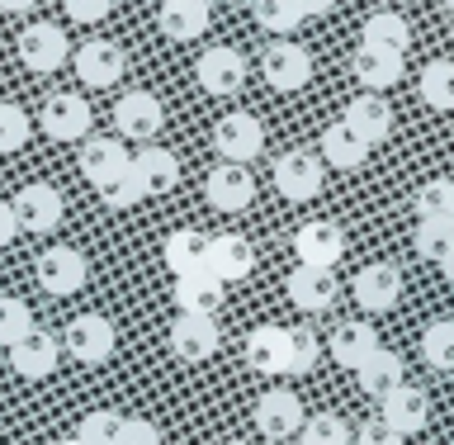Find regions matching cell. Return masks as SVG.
Segmentation results:
<instances>
[{
	"instance_id": "b9f144b4",
	"label": "cell",
	"mask_w": 454,
	"mask_h": 445,
	"mask_svg": "<svg viewBox=\"0 0 454 445\" xmlns=\"http://www.w3.org/2000/svg\"><path fill=\"white\" fill-rule=\"evenodd\" d=\"M28 133H34V123H28V114L20 105H10V99H0V152H20Z\"/></svg>"
},
{
	"instance_id": "4dcf8cb0",
	"label": "cell",
	"mask_w": 454,
	"mask_h": 445,
	"mask_svg": "<svg viewBox=\"0 0 454 445\" xmlns=\"http://www.w3.org/2000/svg\"><path fill=\"white\" fill-rule=\"evenodd\" d=\"M133 171H137V180L147 185V195H166L170 185L180 180V162H176V152H166V147H137Z\"/></svg>"
},
{
	"instance_id": "4316f807",
	"label": "cell",
	"mask_w": 454,
	"mask_h": 445,
	"mask_svg": "<svg viewBox=\"0 0 454 445\" xmlns=\"http://www.w3.org/2000/svg\"><path fill=\"white\" fill-rule=\"evenodd\" d=\"M161 261L170 266V275H199V270H208V237L194 233V227H180V233L166 237L161 247Z\"/></svg>"
},
{
	"instance_id": "7402d4cb",
	"label": "cell",
	"mask_w": 454,
	"mask_h": 445,
	"mask_svg": "<svg viewBox=\"0 0 454 445\" xmlns=\"http://www.w3.org/2000/svg\"><path fill=\"white\" fill-rule=\"evenodd\" d=\"M255 270V247L241 233H218L208 237V275H218L223 284H237Z\"/></svg>"
},
{
	"instance_id": "f1b7e54d",
	"label": "cell",
	"mask_w": 454,
	"mask_h": 445,
	"mask_svg": "<svg viewBox=\"0 0 454 445\" xmlns=\"http://www.w3.org/2000/svg\"><path fill=\"white\" fill-rule=\"evenodd\" d=\"M156 24H161V34L170 43H190L199 34H208V5H194V0H161Z\"/></svg>"
},
{
	"instance_id": "816d5d0a",
	"label": "cell",
	"mask_w": 454,
	"mask_h": 445,
	"mask_svg": "<svg viewBox=\"0 0 454 445\" xmlns=\"http://www.w3.org/2000/svg\"><path fill=\"white\" fill-rule=\"evenodd\" d=\"M57 445H81V441H76V436H67V441H57Z\"/></svg>"
},
{
	"instance_id": "bcb514c9",
	"label": "cell",
	"mask_w": 454,
	"mask_h": 445,
	"mask_svg": "<svg viewBox=\"0 0 454 445\" xmlns=\"http://www.w3.org/2000/svg\"><path fill=\"white\" fill-rule=\"evenodd\" d=\"M403 441H407V436H397L383 417H374V422H364L360 432H355V441H350V445H403Z\"/></svg>"
},
{
	"instance_id": "9f6ffc18",
	"label": "cell",
	"mask_w": 454,
	"mask_h": 445,
	"mask_svg": "<svg viewBox=\"0 0 454 445\" xmlns=\"http://www.w3.org/2000/svg\"><path fill=\"white\" fill-rule=\"evenodd\" d=\"M393 5H411V0H393Z\"/></svg>"
},
{
	"instance_id": "30bf717a",
	"label": "cell",
	"mask_w": 454,
	"mask_h": 445,
	"mask_svg": "<svg viewBox=\"0 0 454 445\" xmlns=\"http://www.w3.org/2000/svg\"><path fill=\"white\" fill-rule=\"evenodd\" d=\"M161 123H166V109L152 91H128V95H119V105H114V128H119V138H128V142H152L161 133Z\"/></svg>"
},
{
	"instance_id": "681fc988",
	"label": "cell",
	"mask_w": 454,
	"mask_h": 445,
	"mask_svg": "<svg viewBox=\"0 0 454 445\" xmlns=\"http://www.w3.org/2000/svg\"><path fill=\"white\" fill-rule=\"evenodd\" d=\"M34 5H38V0H0V10H5V14H28Z\"/></svg>"
},
{
	"instance_id": "44dd1931",
	"label": "cell",
	"mask_w": 454,
	"mask_h": 445,
	"mask_svg": "<svg viewBox=\"0 0 454 445\" xmlns=\"http://www.w3.org/2000/svg\"><path fill=\"white\" fill-rule=\"evenodd\" d=\"M350 71H355V81L364 85V91H388V85L403 81V52H393V48H374V43H360L350 57Z\"/></svg>"
},
{
	"instance_id": "2e32d148",
	"label": "cell",
	"mask_w": 454,
	"mask_h": 445,
	"mask_svg": "<svg viewBox=\"0 0 454 445\" xmlns=\"http://www.w3.org/2000/svg\"><path fill=\"white\" fill-rule=\"evenodd\" d=\"M284 294H289V304L298 313H326L336 304L340 284L326 266H294L289 270V284H284Z\"/></svg>"
},
{
	"instance_id": "cb8c5ba5",
	"label": "cell",
	"mask_w": 454,
	"mask_h": 445,
	"mask_svg": "<svg viewBox=\"0 0 454 445\" xmlns=\"http://www.w3.org/2000/svg\"><path fill=\"white\" fill-rule=\"evenodd\" d=\"M340 119H346V123L355 128V133H360V138L369 142V147H379V142L393 133V105H388L383 95H374V91L360 95V99H350Z\"/></svg>"
},
{
	"instance_id": "8992f818",
	"label": "cell",
	"mask_w": 454,
	"mask_h": 445,
	"mask_svg": "<svg viewBox=\"0 0 454 445\" xmlns=\"http://www.w3.org/2000/svg\"><path fill=\"white\" fill-rule=\"evenodd\" d=\"M213 152H218L223 162H237V166L255 162V156L265 152L261 119H255V114H227V119H218V128H213Z\"/></svg>"
},
{
	"instance_id": "9c48e42d",
	"label": "cell",
	"mask_w": 454,
	"mask_h": 445,
	"mask_svg": "<svg viewBox=\"0 0 454 445\" xmlns=\"http://www.w3.org/2000/svg\"><path fill=\"white\" fill-rule=\"evenodd\" d=\"M204 199L218 213H241V209L255 204V176L237 162H218L204 176Z\"/></svg>"
},
{
	"instance_id": "603a6c76",
	"label": "cell",
	"mask_w": 454,
	"mask_h": 445,
	"mask_svg": "<svg viewBox=\"0 0 454 445\" xmlns=\"http://www.w3.org/2000/svg\"><path fill=\"white\" fill-rule=\"evenodd\" d=\"M247 365L255 375H289V327H255L247 337Z\"/></svg>"
},
{
	"instance_id": "ffe728a7",
	"label": "cell",
	"mask_w": 454,
	"mask_h": 445,
	"mask_svg": "<svg viewBox=\"0 0 454 445\" xmlns=\"http://www.w3.org/2000/svg\"><path fill=\"white\" fill-rule=\"evenodd\" d=\"M294 256H298V266H326L332 270L340 256H346V233H340L336 223H326V219L303 223L294 233Z\"/></svg>"
},
{
	"instance_id": "ba28073f",
	"label": "cell",
	"mask_w": 454,
	"mask_h": 445,
	"mask_svg": "<svg viewBox=\"0 0 454 445\" xmlns=\"http://www.w3.org/2000/svg\"><path fill=\"white\" fill-rule=\"evenodd\" d=\"M261 71H265V85H275V91H303L312 81V52L298 48L294 38H275L261 57Z\"/></svg>"
},
{
	"instance_id": "11a10c76",
	"label": "cell",
	"mask_w": 454,
	"mask_h": 445,
	"mask_svg": "<svg viewBox=\"0 0 454 445\" xmlns=\"http://www.w3.org/2000/svg\"><path fill=\"white\" fill-rule=\"evenodd\" d=\"M445 10H450V14H454V0H445Z\"/></svg>"
},
{
	"instance_id": "ac0fdd59",
	"label": "cell",
	"mask_w": 454,
	"mask_h": 445,
	"mask_svg": "<svg viewBox=\"0 0 454 445\" xmlns=\"http://www.w3.org/2000/svg\"><path fill=\"white\" fill-rule=\"evenodd\" d=\"M350 294H355V304H360L364 313H388L397 298H403V270H397L393 261L364 266L360 275H355Z\"/></svg>"
},
{
	"instance_id": "ab89813d",
	"label": "cell",
	"mask_w": 454,
	"mask_h": 445,
	"mask_svg": "<svg viewBox=\"0 0 454 445\" xmlns=\"http://www.w3.org/2000/svg\"><path fill=\"white\" fill-rule=\"evenodd\" d=\"M350 426L336 412H317V417L303 422V445H350Z\"/></svg>"
},
{
	"instance_id": "c3c4849f",
	"label": "cell",
	"mask_w": 454,
	"mask_h": 445,
	"mask_svg": "<svg viewBox=\"0 0 454 445\" xmlns=\"http://www.w3.org/2000/svg\"><path fill=\"white\" fill-rule=\"evenodd\" d=\"M298 5H303L308 20H317V14H332L336 10V0H298Z\"/></svg>"
},
{
	"instance_id": "e0dca14e",
	"label": "cell",
	"mask_w": 454,
	"mask_h": 445,
	"mask_svg": "<svg viewBox=\"0 0 454 445\" xmlns=\"http://www.w3.org/2000/svg\"><path fill=\"white\" fill-rule=\"evenodd\" d=\"M379 417L393 426L397 436H417L426 422H431V398H426L417 384H397V389H388L379 398Z\"/></svg>"
},
{
	"instance_id": "d4e9b609",
	"label": "cell",
	"mask_w": 454,
	"mask_h": 445,
	"mask_svg": "<svg viewBox=\"0 0 454 445\" xmlns=\"http://www.w3.org/2000/svg\"><path fill=\"white\" fill-rule=\"evenodd\" d=\"M326 351L340 370H360L369 355L379 351V332L369 322H340L332 337H326Z\"/></svg>"
},
{
	"instance_id": "db71d44e",
	"label": "cell",
	"mask_w": 454,
	"mask_h": 445,
	"mask_svg": "<svg viewBox=\"0 0 454 445\" xmlns=\"http://www.w3.org/2000/svg\"><path fill=\"white\" fill-rule=\"evenodd\" d=\"M194 5H208V10H213V0H194Z\"/></svg>"
},
{
	"instance_id": "f546056e",
	"label": "cell",
	"mask_w": 454,
	"mask_h": 445,
	"mask_svg": "<svg viewBox=\"0 0 454 445\" xmlns=\"http://www.w3.org/2000/svg\"><path fill=\"white\" fill-rule=\"evenodd\" d=\"M403 375H407V365H403V355L397 351H388V346H379L369 361L355 370V384H360L364 393H374V398H383L388 389H397L403 384Z\"/></svg>"
},
{
	"instance_id": "484cf974",
	"label": "cell",
	"mask_w": 454,
	"mask_h": 445,
	"mask_svg": "<svg viewBox=\"0 0 454 445\" xmlns=\"http://www.w3.org/2000/svg\"><path fill=\"white\" fill-rule=\"evenodd\" d=\"M317 147H322V162H326V166H336V171H360V166L369 162V152H374V147H369V142L355 133L346 119L326 128Z\"/></svg>"
},
{
	"instance_id": "8d00e7d4",
	"label": "cell",
	"mask_w": 454,
	"mask_h": 445,
	"mask_svg": "<svg viewBox=\"0 0 454 445\" xmlns=\"http://www.w3.org/2000/svg\"><path fill=\"white\" fill-rule=\"evenodd\" d=\"M34 332V313H28L24 298L14 294H0V346H14L20 337Z\"/></svg>"
},
{
	"instance_id": "9a60e30c",
	"label": "cell",
	"mask_w": 454,
	"mask_h": 445,
	"mask_svg": "<svg viewBox=\"0 0 454 445\" xmlns=\"http://www.w3.org/2000/svg\"><path fill=\"white\" fill-rule=\"evenodd\" d=\"M255 432L265 441H289L294 432H303V403L294 389H265L255 403Z\"/></svg>"
},
{
	"instance_id": "8fae6325",
	"label": "cell",
	"mask_w": 454,
	"mask_h": 445,
	"mask_svg": "<svg viewBox=\"0 0 454 445\" xmlns=\"http://www.w3.org/2000/svg\"><path fill=\"white\" fill-rule=\"evenodd\" d=\"M14 48H20V62L28 67V71H57L71 57V43H67V34L57 24H48V20H38V24H24L20 28V43H14Z\"/></svg>"
},
{
	"instance_id": "f5cc1de1",
	"label": "cell",
	"mask_w": 454,
	"mask_h": 445,
	"mask_svg": "<svg viewBox=\"0 0 454 445\" xmlns=\"http://www.w3.org/2000/svg\"><path fill=\"white\" fill-rule=\"evenodd\" d=\"M223 445H251V441H223Z\"/></svg>"
},
{
	"instance_id": "3957f363",
	"label": "cell",
	"mask_w": 454,
	"mask_h": 445,
	"mask_svg": "<svg viewBox=\"0 0 454 445\" xmlns=\"http://www.w3.org/2000/svg\"><path fill=\"white\" fill-rule=\"evenodd\" d=\"M170 355L184 365H204L208 355H218L223 346V332L218 322H213V313H180L176 322H170Z\"/></svg>"
},
{
	"instance_id": "6f0895ef",
	"label": "cell",
	"mask_w": 454,
	"mask_h": 445,
	"mask_svg": "<svg viewBox=\"0 0 454 445\" xmlns=\"http://www.w3.org/2000/svg\"><path fill=\"white\" fill-rule=\"evenodd\" d=\"M431 445H440V441H431Z\"/></svg>"
},
{
	"instance_id": "e575fe53",
	"label": "cell",
	"mask_w": 454,
	"mask_h": 445,
	"mask_svg": "<svg viewBox=\"0 0 454 445\" xmlns=\"http://www.w3.org/2000/svg\"><path fill=\"white\" fill-rule=\"evenodd\" d=\"M421 361L431 370H454V322L440 318L421 332Z\"/></svg>"
},
{
	"instance_id": "7c38bea8",
	"label": "cell",
	"mask_w": 454,
	"mask_h": 445,
	"mask_svg": "<svg viewBox=\"0 0 454 445\" xmlns=\"http://www.w3.org/2000/svg\"><path fill=\"white\" fill-rule=\"evenodd\" d=\"M85 280H90V266H85V256L76 247H48L38 256V284L57 298H71L76 290H85Z\"/></svg>"
},
{
	"instance_id": "5b68a950",
	"label": "cell",
	"mask_w": 454,
	"mask_h": 445,
	"mask_svg": "<svg viewBox=\"0 0 454 445\" xmlns=\"http://www.w3.org/2000/svg\"><path fill=\"white\" fill-rule=\"evenodd\" d=\"M194 76H199V91L204 95L227 99V95H237L241 85H247V57H241L237 48H227V43H218V48L199 52Z\"/></svg>"
},
{
	"instance_id": "d6986e66",
	"label": "cell",
	"mask_w": 454,
	"mask_h": 445,
	"mask_svg": "<svg viewBox=\"0 0 454 445\" xmlns=\"http://www.w3.org/2000/svg\"><path fill=\"white\" fill-rule=\"evenodd\" d=\"M57 361H62V341H57L48 327H34L28 337H20L10 346V365H14V375H24V379L57 375Z\"/></svg>"
},
{
	"instance_id": "5bb4252c",
	"label": "cell",
	"mask_w": 454,
	"mask_h": 445,
	"mask_svg": "<svg viewBox=\"0 0 454 445\" xmlns=\"http://www.w3.org/2000/svg\"><path fill=\"white\" fill-rule=\"evenodd\" d=\"M322 156L312 152H284L275 162V190L289 199V204H303V199H317L322 190Z\"/></svg>"
},
{
	"instance_id": "f35d334b",
	"label": "cell",
	"mask_w": 454,
	"mask_h": 445,
	"mask_svg": "<svg viewBox=\"0 0 454 445\" xmlns=\"http://www.w3.org/2000/svg\"><path fill=\"white\" fill-rule=\"evenodd\" d=\"M119 436H123V417H119V412H85L81 426H76L81 445H119Z\"/></svg>"
},
{
	"instance_id": "60d3db41",
	"label": "cell",
	"mask_w": 454,
	"mask_h": 445,
	"mask_svg": "<svg viewBox=\"0 0 454 445\" xmlns=\"http://www.w3.org/2000/svg\"><path fill=\"white\" fill-rule=\"evenodd\" d=\"M417 251L426 256V261H445V256L454 251V223H431V219H421L417 223Z\"/></svg>"
},
{
	"instance_id": "f6af8a7d",
	"label": "cell",
	"mask_w": 454,
	"mask_h": 445,
	"mask_svg": "<svg viewBox=\"0 0 454 445\" xmlns=\"http://www.w3.org/2000/svg\"><path fill=\"white\" fill-rule=\"evenodd\" d=\"M119 445H161V426L147 422V417H123Z\"/></svg>"
},
{
	"instance_id": "277c9868",
	"label": "cell",
	"mask_w": 454,
	"mask_h": 445,
	"mask_svg": "<svg viewBox=\"0 0 454 445\" xmlns=\"http://www.w3.org/2000/svg\"><path fill=\"white\" fill-rule=\"evenodd\" d=\"M128 166H133V152L123 147V138H114V133H90V138L81 142V176L90 180L99 195H105Z\"/></svg>"
},
{
	"instance_id": "7bdbcfd3",
	"label": "cell",
	"mask_w": 454,
	"mask_h": 445,
	"mask_svg": "<svg viewBox=\"0 0 454 445\" xmlns=\"http://www.w3.org/2000/svg\"><path fill=\"white\" fill-rule=\"evenodd\" d=\"M99 199H105V204H109V209H133V204H142V199H152V195H147V185H142V180H137V171H133V166H128V171H123V176H119V180H114V185H109V190H105V195H99Z\"/></svg>"
},
{
	"instance_id": "7dc6e473",
	"label": "cell",
	"mask_w": 454,
	"mask_h": 445,
	"mask_svg": "<svg viewBox=\"0 0 454 445\" xmlns=\"http://www.w3.org/2000/svg\"><path fill=\"white\" fill-rule=\"evenodd\" d=\"M14 237H20V219H14L10 199H0V247H10Z\"/></svg>"
},
{
	"instance_id": "4fadbf2b",
	"label": "cell",
	"mask_w": 454,
	"mask_h": 445,
	"mask_svg": "<svg viewBox=\"0 0 454 445\" xmlns=\"http://www.w3.org/2000/svg\"><path fill=\"white\" fill-rule=\"evenodd\" d=\"M123 71H128V52L114 38H90L76 48V76L90 85V91H109Z\"/></svg>"
},
{
	"instance_id": "d590c367",
	"label": "cell",
	"mask_w": 454,
	"mask_h": 445,
	"mask_svg": "<svg viewBox=\"0 0 454 445\" xmlns=\"http://www.w3.org/2000/svg\"><path fill=\"white\" fill-rule=\"evenodd\" d=\"M421 99L431 109H454V62H431L421 71Z\"/></svg>"
},
{
	"instance_id": "52a82bcc",
	"label": "cell",
	"mask_w": 454,
	"mask_h": 445,
	"mask_svg": "<svg viewBox=\"0 0 454 445\" xmlns=\"http://www.w3.org/2000/svg\"><path fill=\"white\" fill-rule=\"evenodd\" d=\"M10 204H14V219H20V233H52V227H62V213H67L62 190L48 180L24 185Z\"/></svg>"
},
{
	"instance_id": "6da1fadb",
	"label": "cell",
	"mask_w": 454,
	"mask_h": 445,
	"mask_svg": "<svg viewBox=\"0 0 454 445\" xmlns=\"http://www.w3.org/2000/svg\"><path fill=\"white\" fill-rule=\"evenodd\" d=\"M114 341H119V332L105 313H76L62 332V351L81 365H105L114 355Z\"/></svg>"
},
{
	"instance_id": "ee69618b",
	"label": "cell",
	"mask_w": 454,
	"mask_h": 445,
	"mask_svg": "<svg viewBox=\"0 0 454 445\" xmlns=\"http://www.w3.org/2000/svg\"><path fill=\"white\" fill-rule=\"evenodd\" d=\"M62 10H67V20H76V24H99V20H109L114 0H62Z\"/></svg>"
},
{
	"instance_id": "1f68e13d",
	"label": "cell",
	"mask_w": 454,
	"mask_h": 445,
	"mask_svg": "<svg viewBox=\"0 0 454 445\" xmlns=\"http://www.w3.org/2000/svg\"><path fill=\"white\" fill-rule=\"evenodd\" d=\"M360 43H374V48H393V52H407L411 48V28L397 10H383V14H369L364 20V38Z\"/></svg>"
},
{
	"instance_id": "74e56055",
	"label": "cell",
	"mask_w": 454,
	"mask_h": 445,
	"mask_svg": "<svg viewBox=\"0 0 454 445\" xmlns=\"http://www.w3.org/2000/svg\"><path fill=\"white\" fill-rule=\"evenodd\" d=\"M322 361V337L308 327H289V375H312Z\"/></svg>"
},
{
	"instance_id": "836d02e7",
	"label": "cell",
	"mask_w": 454,
	"mask_h": 445,
	"mask_svg": "<svg viewBox=\"0 0 454 445\" xmlns=\"http://www.w3.org/2000/svg\"><path fill=\"white\" fill-rule=\"evenodd\" d=\"M417 219L454 223V180H426L417 190Z\"/></svg>"
},
{
	"instance_id": "d6a6232c",
	"label": "cell",
	"mask_w": 454,
	"mask_h": 445,
	"mask_svg": "<svg viewBox=\"0 0 454 445\" xmlns=\"http://www.w3.org/2000/svg\"><path fill=\"white\" fill-rule=\"evenodd\" d=\"M251 14H255V24H261L265 34H279V38H284V34H294V28L308 20L298 0H255Z\"/></svg>"
},
{
	"instance_id": "83f0119b",
	"label": "cell",
	"mask_w": 454,
	"mask_h": 445,
	"mask_svg": "<svg viewBox=\"0 0 454 445\" xmlns=\"http://www.w3.org/2000/svg\"><path fill=\"white\" fill-rule=\"evenodd\" d=\"M227 294V284L218 275H208V270H199V275H180L176 290H170V298H176L180 313H218Z\"/></svg>"
},
{
	"instance_id": "f907efd6",
	"label": "cell",
	"mask_w": 454,
	"mask_h": 445,
	"mask_svg": "<svg viewBox=\"0 0 454 445\" xmlns=\"http://www.w3.org/2000/svg\"><path fill=\"white\" fill-rule=\"evenodd\" d=\"M440 270H445V275H450V280H454V251H450V256H445V261H440Z\"/></svg>"
},
{
	"instance_id": "7a4b0ae2",
	"label": "cell",
	"mask_w": 454,
	"mask_h": 445,
	"mask_svg": "<svg viewBox=\"0 0 454 445\" xmlns=\"http://www.w3.org/2000/svg\"><path fill=\"white\" fill-rule=\"evenodd\" d=\"M38 128L52 142H85L95 128V109L85 105L76 91H57V95H48V105L38 109Z\"/></svg>"
}]
</instances>
